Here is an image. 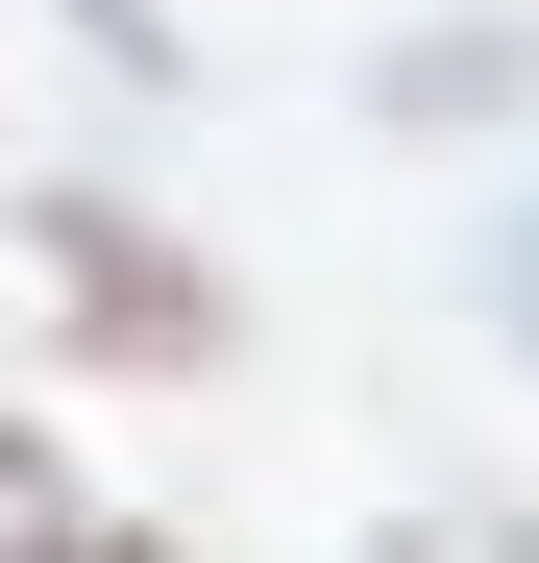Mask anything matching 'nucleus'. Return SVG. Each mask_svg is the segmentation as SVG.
<instances>
[{
  "mask_svg": "<svg viewBox=\"0 0 539 563\" xmlns=\"http://www.w3.org/2000/svg\"><path fill=\"white\" fill-rule=\"evenodd\" d=\"M25 245H50V295L99 319V367H147V393H172V367H221V269L172 245V221H123V197H25Z\"/></svg>",
  "mask_w": 539,
  "mask_h": 563,
  "instance_id": "nucleus-1",
  "label": "nucleus"
},
{
  "mask_svg": "<svg viewBox=\"0 0 539 563\" xmlns=\"http://www.w3.org/2000/svg\"><path fill=\"white\" fill-rule=\"evenodd\" d=\"M369 99H393V123H515V99H539V25H417Z\"/></svg>",
  "mask_w": 539,
  "mask_h": 563,
  "instance_id": "nucleus-2",
  "label": "nucleus"
},
{
  "mask_svg": "<svg viewBox=\"0 0 539 563\" xmlns=\"http://www.w3.org/2000/svg\"><path fill=\"white\" fill-rule=\"evenodd\" d=\"M0 539H99V490L50 465V417H0Z\"/></svg>",
  "mask_w": 539,
  "mask_h": 563,
  "instance_id": "nucleus-3",
  "label": "nucleus"
},
{
  "mask_svg": "<svg viewBox=\"0 0 539 563\" xmlns=\"http://www.w3.org/2000/svg\"><path fill=\"white\" fill-rule=\"evenodd\" d=\"M491 319H515V343H539V221H515V245H491Z\"/></svg>",
  "mask_w": 539,
  "mask_h": 563,
  "instance_id": "nucleus-4",
  "label": "nucleus"
}]
</instances>
